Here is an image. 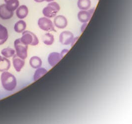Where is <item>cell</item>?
I'll return each instance as SVG.
<instances>
[{
    "instance_id": "obj_10",
    "label": "cell",
    "mask_w": 132,
    "mask_h": 124,
    "mask_svg": "<svg viewBox=\"0 0 132 124\" xmlns=\"http://www.w3.org/2000/svg\"><path fill=\"white\" fill-rule=\"evenodd\" d=\"M62 59V57L61 56L60 53L56 52L52 53L48 55V64L51 66L54 67Z\"/></svg>"
},
{
    "instance_id": "obj_25",
    "label": "cell",
    "mask_w": 132,
    "mask_h": 124,
    "mask_svg": "<svg viewBox=\"0 0 132 124\" xmlns=\"http://www.w3.org/2000/svg\"><path fill=\"white\" fill-rule=\"evenodd\" d=\"M79 38V36L73 38V40H72V43H71V47L74 46V45L76 43V42L77 41V40H78Z\"/></svg>"
},
{
    "instance_id": "obj_20",
    "label": "cell",
    "mask_w": 132,
    "mask_h": 124,
    "mask_svg": "<svg viewBox=\"0 0 132 124\" xmlns=\"http://www.w3.org/2000/svg\"><path fill=\"white\" fill-rule=\"evenodd\" d=\"M1 54L3 57L8 59L13 57V56L15 54V49L12 48L6 47L1 51Z\"/></svg>"
},
{
    "instance_id": "obj_15",
    "label": "cell",
    "mask_w": 132,
    "mask_h": 124,
    "mask_svg": "<svg viewBox=\"0 0 132 124\" xmlns=\"http://www.w3.org/2000/svg\"><path fill=\"white\" fill-rule=\"evenodd\" d=\"M11 63L8 59L2 57L0 61V72L7 71L11 67Z\"/></svg>"
},
{
    "instance_id": "obj_9",
    "label": "cell",
    "mask_w": 132,
    "mask_h": 124,
    "mask_svg": "<svg viewBox=\"0 0 132 124\" xmlns=\"http://www.w3.org/2000/svg\"><path fill=\"white\" fill-rule=\"evenodd\" d=\"M12 64L15 71L19 72L24 66L25 60L15 54L12 57Z\"/></svg>"
},
{
    "instance_id": "obj_11",
    "label": "cell",
    "mask_w": 132,
    "mask_h": 124,
    "mask_svg": "<svg viewBox=\"0 0 132 124\" xmlns=\"http://www.w3.org/2000/svg\"><path fill=\"white\" fill-rule=\"evenodd\" d=\"M16 11V15L20 19H23L26 18L28 14V8L26 5L19 6Z\"/></svg>"
},
{
    "instance_id": "obj_7",
    "label": "cell",
    "mask_w": 132,
    "mask_h": 124,
    "mask_svg": "<svg viewBox=\"0 0 132 124\" xmlns=\"http://www.w3.org/2000/svg\"><path fill=\"white\" fill-rule=\"evenodd\" d=\"M54 26L59 29H64L68 24L67 19L64 16L62 15H56L54 18Z\"/></svg>"
},
{
    "instance_id": "obj_8",
    "label": "cell",
    "mask_w": 132,
    "mask_h": 124,
    "mask_svg": "<svg viewBox=\"0 0 132 124\" xmlns=\"http://www.w3.org/2000/svg\"><path fill=\"white\" fill-rule=\"evenodd\" d=\"M14 12H11L6 7L5 4L0 5V18L3 20H8L13 17Z\"/></svg>"
},
{
    "instance_id": "obj_28",
    "label": "cell",
    "mask_w": 132,
    "mask_h": 124,
    "mask_svg": "<svg viewBox=\"0 0 132 124\" xmlns=\"http://www.w3.org/2000/svg\"><path fill=\"white\" fill-rule=\"evenodd\" d=\"M2 59V56H1L0 55V61L1 60V59Z\"/></svg>"
},
{
    "instance_id": "obj_16",
    "label": "cell",
    "mask_w": 132,
    "mask_h": 124,
    "mask_svg": "<svg viewBox=\"0 0 132 124\" xmlns=\"http://www.w3.org/2000/svg\"><path fill=\"white\" fill-rule=\"evenodd\" d=\"M27 24L25 21L21 19L16 22L14 26V30L18 33H21L24 31L26 28Z\"/></svg>"
},
{
    "instance_id": "obj_12",
    "label": "cell",
    "mask_w": 132,
    "mask_h": 124,
    "mask_svg": "<svg viewBox=\"0 0 132 124\" xmlns=\"http://www.w3.org/2000/svg\"><path fill=\"white\" fill-rule=\"evenodd\" d=\"M92 15L90 14L88 11H83L81 10V11L78 12L77 14L78 20L81 22L84 23H88L91 19Z\"/></svg>"
},
{
    "instance_id": "obj_18",
    "label": "cell",
    "mask_w": 132,
    "mask_h": 124,
    "mask_svg": "<svg viewBox=\"0 0 132 124\" xmlns=\"http://www.w3.org/2000/svg\"><path fill=\"white\" fill-rule=\"evenodd\" d=\"M91 6L90 0H78L77 6L80 10L87 11Z\"/></svg>"
},
{
    "instance_id": "obj_19",
    "label": "cell",
    "mask_w": 132,
    "mask_h": 124,
    "mask_svg": "<svg viewBox=\"0 0 132 124\" xmlns=\"http://www.w3.org/2000/svg\"><path fill=\"white\" fill-rule=\"evenodd\" d=\"M42 40L44 44H45V45L47 46H51L53 45L54 43V36L53 34L50 33H46L43 36Z\"/></svg>"
},
{
    "instance_id": "obj_23",
    "label": "cell",
    "mask_w": 132,
    "mask_h": 124,
    "mask_svg": "<svg viewBox=\"0 0 132 124\" xmlns=\"http://www.w3.org/2000/svg\"><path fill=\"white\" fill-rule=\"evenodd\" d=\"M87 25H88V23H84L82 24V26L81 27V32L82 33H83L84 31V30L86 29V27L87 26Z\"/></svg>"
},
{
    "instance_id": "obj_22",
    "label": "cell",
    "mask_w": 132,
    "mask_h": 124,
    "mask_svg": "<svg viewBox=\"0 0 132 124\" xmlns=\"http://www.w3.org/2000/svg\"><path fill=\"white\" fill-rule=\"evenodd\" d=\"M68 52H69V50H68V49H63V50L61 52V53H60V55H61V56L62 57V58L64 57V56Z\"/></svg>"
},
{
    "instance_id": "obj_27",
    "label": "cell",
    "mask_w": 132,
    "mask_h": 124,
    "mask_svg": "<svg viewBox=\"0 0 132 124\" xmlns=\"http://www.w3.org/2000/svg\"><path fill=\"white\" fill-rule=\"evenodd\" d=\"M54 0H46V2H48V3H50V2H52L54 1Z\"/></svg>"
},
{
    "instance_id": "obj_1",
    "label": "cell",
    "mask_w": 132,
    "mask_h": 124,
    "mask_svg": "<svg viewBox=\"0 0 132 124\" xmlns=\"http://www.w3.org/2000/svg\"><path fill=\"white\" fill-rule=\"evenodd\" d=\"M1 81L3 88L8 92L13 90L17 86L16 78L7 71L2 72L1 75Z\"/></svg>"
},
{
    "instance_id": "obj_5",
    "label": "cell",
    "mask_w": 132,
    "mask_h": 124,
    "mask_svg": "<svg viewBox=\"0 0 132 124\" xmlns=\"http://www.w3.org/2000/svg\"><path fill=\"white\" fill-rule=\"evenodd\" d=\"M38 25L39 27L44 31H56L54 23L48 18L45 16L40 18L38 20Z\"/></svg>"
},
{
    "instance_id": "obj_26",
    "label": "cell",
    "mask_w": 132,
    "mask_h": 124,
    "mask_svg": "<svg viewBox=\"0 0 132 124\" xmlns=\"http://www.w3.org/2000/svg\"><path fill=\"white\" fill-rule=\"evenodd\" d=\"M35 2H36L37 3H43L45 1H46V0H34Z\"/></svg>"
},
{
    "instance_id": "obj_17",
    "label": "cell",
    "mask_w": 132,
    "mask_h": 124,
    "mask_svg": "<svg viewBox=\"0 0 132 124\" xmlns=\"http://www.w3.org/2000/svg\"><path fill=\"white\" fill-rule=\"evenodd\" d=\"M29 64L33 68L37 69L42 66V59L37 56H32L29 60Z\"/></svg>"
},
{
    "instance_id": "obj_24",
    "label": "cell",
    "mask_w": 132,
    "mask_h": 124,
    "mask_svg": "<svg viewBox=\"0 0 132 124\" xmlns=\"http://www.w3.org/2000/svg\"><path fill=\"white\" fill-rule=\"evenodd\" d=\"M87 11L90 13V15H91L92 16H93V15L94 12L95 11V7H93V8H92V9L90 8V9H88Z\"/></svg>"
},
{
    "instance_id": "obj_14",
    "label": "cell",
    "mask_w": 132,
    "mask_h": 124,
    "mask_svg": "<svg viewBox=\"0 0 132 124\" xmlns=\"http://www.w3.org/2000/svg\"><path fill=\"white\" fill-rule=\"evenodd\" d=\"M6 7L11 12H14L19 6L18 0H4Z\"/></svg>"
},
{
    "instance_id": "obj_4",
    "label": "cell",
    "mask_w": 132,
    "mask_h": 124,
    "mask_svg": "<svg viewBox=\"0 0 132 124\" xmlns=\"http://www.w3.org/2000/svg\"><path fill=\"white\" fill-rule=\"evenodd\" d=\"M14 47L16 54L22 59H26L28 55V46L26 45L20 41V38L16 39L14 42Z\"/></svg>"
},
{
    "instance_id": "obj_6",
    "label": "cell",
    "mask_w": 132,
    "mask_h": 124,
    "mask_svg": "<svg viewBox=\"0 0 132 124\" xmlns=\"http://www.w3.org/2000/svg\"><path fill=\"white\" fill-rule=\"evenodd\" d=\"M74 38V35L71 32L64 31L60 33L59 40L61 44L63 45H68L71 44Z\"/></svg>"
},
{
    "instance_id": "obj_2",
    "label": "cell",
    "mask_w": 132,
    "mask_h": 124,
    "mask_svg": "<svg viewBox=\"0 0 132 124\" xmlns=\"http://www.w3.org/2000/svg\"><path fill=\"white\" fill-rule=\"evenodd\" d=\"M60 10V5L57 2L53 1L48 3L47 6L43 9L42 13L45 17L51 18H54Z\"/></svg>"
},
{
    "instance_id": "obj_21",
    "label": "cell",
    "mask_w": 132,
    "mask_h": 124,
    "mask_svg": "<svg viewBox=\"0 0 132 124\" xmlns=\"http://www.w3.org/2000/svg\"><path fill=\"white\" fill-rule=\"evenodd\" d=\"M48 72V70L44 68L39 67L36 69L33 76V80L34 81L38 80Z\"/></svg>"
},
{
    "instance_id": "obj_3",
    "label": "cell",
    "mask_w": 132,
    "mask_h": 124,
    "mask_svg": "<svg viewBox=\"0 0 132 124\" xmlns=\"http://www.w3.org/2000/svg\"><path fill=\"white\" fill-rule=\"evenodd\" d=\"M20 41L26 45L35 46L39 44V41L37 36L29 31H24L22 32Z\"/></svg>"
},
{
    "instance_id": "obj_29",
    "label": "cell",
    "mask_w": 132,
    "mask_h": 124,
    "mask_svg": "<svg viewBox=\"0 0 132 124\" xmlns=\"http://www.w3.org/2000/svg\"><path fill=\"white\" fill-rule=\"evenodd\" d=\"M98 1H99V0H98Z\"/></svg>"
},
{
    "instance_id": "obj_13",
    "label": "cell",
    "mask_w": 132,
    "mask_h": 124,
    "mask_svg": "<svg viewBox=\"0 0 132 124\" xmlns=\"http://www.w3.org/2000/svg\"><path fill=\"white\" fill-rule=\"evenodd\" d=\"M9 38L8 31L6 27L0 24V46L6 42Z\"/></svg>"
}]
</instances>
